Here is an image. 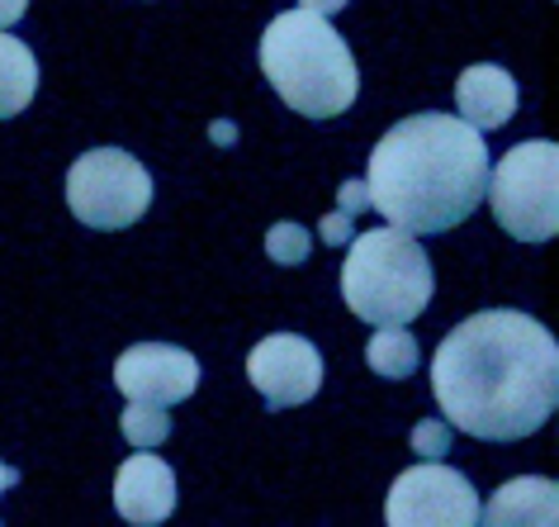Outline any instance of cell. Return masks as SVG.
<instances>
[{"mask_svg": "<svg viewBox=\"0 0 559 527\" xmlns=\"http://www.w3.org/2000/svg\"><path fill=\"white\" fill-rule=\"evenodd\" d=\"M455 105L465 124H474L479 133H493L516 115V81L493 62H474L455 81Z\"/></svg>", "mask_w": 559, "mask_h": 527, "instance_id": "11", "label": "cell"}, {"mask_svg": "<svg viewBox=\"0 0 559 527\" xmlns=\"http://www.w3.org/2000/svg\"><path fill=\"white\" fill-rule=\"evenodd\" d=\"M389 527H474L479 494L451 466H413L403 470L384 504Z\"/></svg>", "mask_w": 559, "mask_h": 527, "instance_id": "7", "label": "cell"}, {"mask_svg": "<svg viewBox=\"0 0 559 527\" xmlns=\"http://www.w3.org/2000/svg\"><path fill=\"white\" fill-rule=\"evenodd\" d=\"M115 385L129 399H147V405H180L200 390V362L186 347L171 342H138L115 362Z\"/></svg>", "mask_w": 559, "mask_h": 527, "instance_id": "9", "label": "cell"}, {"mask_svg": "<svg viewBox=\"0 0 559 527\" xmlns=\"http://www.w3.org/2000/svg\"><path fill=\"white\" fill-rule=\"evenodd\" d=\"M24 10H29V0H0V30L20 24V20H24Z\"/></svg>", "mask_w": 559, "mask_h": 527, "instance_id": "20", "label": "cell"}, {"mask_svg": "<svg viewBox=\"0 0 559 527\" xmlns=\"http://www.w3.org/2000/svg\"><path fill=\"white\" fill-rule=\"evenodd\" d=\"M115 508L133 527L166 523L176 508V470L152 456V447H138V456H129L115 476Z\"/></svg>", "mask_w": 559, "mask_h": 527, "instance_id": "10", "label": "cell"}, {"mask_svg": "<svg viewBox=\"0 0 559 527\" xmlns=\"http://www.w3.org/2000/svg\"><path fill=\"white\" fill-rule=\"evenodd\" d=\"M15 484H20V470L0 461V494H5V490H15Z\"/></svg>", "mask_w": 559, "mask_h": 527, "instance_id": "22", "label": "cell"}, {"mask_svg": "<svg viewBox=\"0 0 559 527\" xmlns=\"http://www.w3.org/2000/svg\"><path fill=\"white\" fill-rule=\"evenodd\" d=\"M342 210H346V214L370 210V190H366V181H346V186H342Z\"/></svg>", "mask_w": 559, "mask_h": 527, "instance_id": "19", "label": "cell"}, {"mask_svg": "<svg viewBox=\"0 0 559 527\" xmlns=\"http://www.w3.org/2000/svg\"><path fill=\"white\" fill-rule=\"evenodd\" d=\"M38 95V58L29 44L0 30V119H15Z\"/></svg>", "mask_w": 559, "mask_h": 527, "instance_id": "13", "label": "cell"}, {"mask_svg": "<svg viewBox=\"0 0 559 527\" xmlns=\"http://www.w3.org/2000/svg\"><path fill=\"white\" fill-rule=\"evenodd\" d=\"M488 143L455 115H408L370 152L366 190L389 224L408 233H445L484 204Z\"/></svg>", "mask_w": 559, "mask_h": 527, "instance_id": "2", "label": "cell"}, {"mask_svg": "<svg viewBox=\"0 0 559 527\" xmlns=\"http://www.w3.org/2000/svg\"><path fill=\"white\" fill-rule=\"evenodd\" d=\"M261 72L304 119H337L356 105L360 72L346 38L318 10H285L261 34Z\"/></svg>", "mask_w": 559, "mask_h": 527, "instance_id": "3", "label": "cell"}, {"mask_svg": "<svg viewBox=\"0 0 559 527\" xmlns=\"http://www.w3.org/2000/svg\"><path fill=\"white\" fill-rule=\"evenodd\" d=\"M123 437L133 442V447H162L166 437H171V419H166V405H147V399H129V409H123Z\"/></svg>", "mask_w": 559, "mask_h": 527, "instance_id": "15", "label": "cell"}, {"mask_svg": "<svg viewBox=\"0 0 559 527\" xmlns=\"http://www.w3.org/2000/svg\"><path fill=\"white\" fill-rule=\"evenodd\" d=\"M559 148L550 138H526L508 148L488 166V190L484 200L493 204V219L512 238L545 243L559 229Z\"/></svg>", "mask_w": 559, "mask_h": 527, "instance_id": "5", "label": "cell"}, {"mask_svg": "<svg viewBox=\"0 0 559 527\" xmlns=\"http://www.w3.org/2000/svg\"><path fill=\"white\" fill-rule=\"evenodd\" d=\"M318 233H323V243L328 247H342V243H352V214H346V210H337V214H328L323 219V224H318Z\"/></svg>", "mask_w": 559, "mask_h": 527, "instance_id": "18", "label": "cell"}, {"mask_svg": "<svg viewBox=\"0 0 559 527\" xmlns=\"http://www.w3.org/2000/svg\"><path fill=\"white\" fill-rule=\"evenodd\" d=\"M247 380L261 390L265 409H299L323 390V356L299 332H271L247 352Z\"/></svg>", "mask_w": 559, "mask_h": 527, "instance_id": "8", "label": "cell"}, {"mask_svg": "<svg viewBox=\"0 0 559 527\" xmlns=\"http://www.w3.org/2000/svg\"><path fill=\"white\" fill-rule=\"evenodd\" d=\"M555 504H559V484L555 480L522 476V480H508L493 499H488V508H479V523H493V527H516V523L555 527L559 523Z\"/></svg>", "mask_w": 559, "mask_h": 527, "instance_id": "12", "label": "cell"}, {"mask_svg": "<svg viewBox=\"0 0 559 527\" xmlns=\"http://www.w3.org/2000/svg\"><path fill=\"white\" fill-rule=\"evenodd\" d=\"M304 10H318V15H337V10H346V0H299Z\"/></svg>", "mask_w": 559, "mask_h": 527, "instance_id": "21", "label": "cell"}, {"mask_svg": "<svg viewBox=\"0 0 559 527\" xmlns=\"http://www.w3.org/2000/svg\"><path fill=\"white\" fill-rule=\"evenodd\" d=\"M431 395L445 423L469 437H531L559 405L555 332L522 309L469 314L431 356Z\"/></svg>", "mask_w": 559, "mask_h": 527, "instance_id": "1", "label": "cell"}, {"mask_svg": "<svg viewBox=\"0 0 559 527\" xmlns=\"http://www.w3.org/2000/svg\"><path fill=\"white\" fill-rule=\"evenodd\" d=\"M437 276L417 243V233L389 224L370 233H352V253L342 267V300L366 324H413L431 304Z\"/></svg>", "mask_w": 559, "mask_h": 527, "instance_id": "4", "label": "cell"}, {"mask_svg": "<svg viewBox=\"0 0 559 527\" xmlns=\"http://www.w3.org/2000/svg\"><path fill=\"white\" fill-rule=\"evenodd\" d=\"M309 247H313V238L304 224H275L265 233V257L280 261V267H304V261H309Z\"/></svg>", "mask_w": 559, "mask_h": 527, "instance_id": "16", "label": "cell"}, {"mask_svg": "<svg viewBox=\"0 0 559 527\" xmlns=\"http://www.w3.org/2000/svg\"><path fill=\"white\" fill-rule=\"evenodd\" d=\"M451 433H455V428L445 419H423L413 428V452L427 456V461H437V456L451 452Z\"/></svg>", "mask_w": 559, "mask_h": 527, "instance_id": "17", "label": "cell"}, {"mask_svg": "<svg viewBox=\"0 0 559 527\" xmlns=\"http://www.w3.org/2000/svg\"><path fill=\"white\" fill-rule=\"evenodd\" d=\"M209 133H214V143H233V138H237V129H233L228 119H218V124H214V129H209Z\"/></svg>", "mask_w": 559, "mask_h": 527, "instance_id": "23", "label": "cell"}, {"mask_svg": "<svg viewBox=\"0 0 559 527\" xmlns=\"http://www.w3.org/2000/svg\"><path fill=\"white\" fill-rule=\"evenodd\" d=\"M67 204L86 229L115 233L147 214L152 176L147 166L123 148H91L67 172Z\"/></svg>", "mask_w": 559, "mask_h": 527, "instance_id": "6", "label": "cell"}, {"mask_svg": "<svg viewBox=\"0 0 559 527\" xmlns=\"http://www.w3.org/2000/svg\"><path fill=\"white\" fill-rule=\"evenodd\" d=\"M366 362L374 376H384V380H408L417 362H423V347H417V338L403 324H384L366 342Z\"/></svg>", "mask_w": 559, "mask_h": 527, "instance_id": "14", "label": "cell"}]
</instances>
